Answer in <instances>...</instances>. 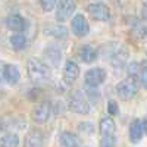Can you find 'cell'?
I'll use <instances>...</instances> for the list:
<instances>
[{"instance_id": "1", "label": "cell", "mask_w": 147, "mask_h": 147, "mask_svg": "<svg viewBox=\"0 0 147 147\" xmlns=\"http://www.w3.org/2000/svg\"><path fill=\"white\" fill-rule=\"evenodd\" d=\"M27 72H28L30 80L32 82H37V84L46 82L52 75L49 66L38 59H30L28 60L27 62Z\"/></svg>"}, {"instance_id": "2", "label": "cell", "mask_w": 147, "mask_h": 147, "mask_svg": "<svg viewBox=\"0 0 147 147\" xmlns=\"http://www.w3.org/2000/svg\"><path fill=\"white\" fill-rule=\"evenodd\" d=\"M68 106L72 110L74 113H81V115H87L90 113V103L85 99L84 93L81 91H74L69 96V100H68Z\"/></svg>"}, {"instance_id": "3", "label": "cell", "mask_w": 147, "mask_h": 147, "mask_svg": "<svg viewBox=\"0 0 147 147\" xmlns=\"http://www.w3.org/2000/svg\"><path fill=\"white\" fill-rule=\"evenodd\" d=\"M138 91V85L136 82V78H125L116 84V93L119 96V99L122 100H129Z\"/></svg>"}, {"instance_id": "4", "label": "cell", "mask_w": 147, "mask_h": 147, "mask_svg": "<svg viewBox=\"0 0 147 147\" xmlns=\"http://www.w3.org/2000/svg\"><path fill=\"white\" fill-rule=\"evenodd\" d=\"M84 81H85V87H99L100 84H103L106 81V71L102 68H93L88 69L84 75Z\"/></svg>"}, {"instance_id": "5", "label": "cell", "mask_w": 147, "mask_h": 147, "mask_svg": "<svg viewBox=\"0 0 147 147\" xmlns=\"http://www.w3.org/2000/svg\"><path fill=\"white\" fill-rule=\"evenodd\" d=\"M74 12H75V0H59L56 7V19L62 22L68 21Z\"/></svg>"}, {"instance_id": "6", "label": "cell", "mask_w": 147, "mask_h": 147, "mask_svg": "<svg viewBox=\"0 0 147 147\" xmlns=\"http://www.w3.org/2000/svg\"><path fill=\"white\" fill-rule=\"evenodd\" d=\"M71 30L77 37H80V38L81 37L88 35V32H90L88 21L85 19V16H82V15H75L72 18V21H71Z\"/></svg>"}, {"instance_id": "7", "label": "cell", "mask_w": 147, "mask_h": 147, "mask_svg": "<svg viewBox=\"0 0 147 147\" xmlns=\"http://www.w3.org/2000/svg\"><path fill=\"white\" fill-rule=\"evenodd\" d=\"M88 13L97 21H109V18H110L109 7L105 3H100V2L90 3L88 5Z\"/></svg>"}, {"instance_id": "8", "label": "cell", "mask_w": 147, "mask_h": 147, "mask_svg": "<svg viewBox=\"0 0 147 147\" xmlns=\"http://www.w3.org/2000/svg\"><path fill=\"white\" fill-rule=\"evenodd\" d=\"M44 59L49 65L52 66H57L62 60V50L60 47H57L56 44H49L44 49Z\"/></svg>"}, {"instance_id": "9", "label": "cell", "mask_w": 147, "mask_h": 147, "mask_svg": "<svg viewBox=\"0 0 147 147\" xmlns=\"http://www.w3.org/2000/svg\"><path fill=\"white\" fill-rule=\"evenodd\" d=\"M50 116V103L43 102L40 105H37L32 110V119L37 124H44Z\"/></svg>"}, {"instance_id": "10", "label": "cell", "mask_w": 147, "mask_h": 147, "mask_svg": "<svg viewBox=\"0 0 147 147\" xmlns=\"http://www.w3.org/2000/svg\"><path fill=\"white\" fill-rule=\"evenodd\" d=\"M80 77V68L75 62L72 60H66V63L63 66V80L66 84H74Z\"/></svg>"}, {"instance_id": "11", "label": "cell", "mask_w": 147, "mask_h": 147, "mask_svg": "<svg viewBox=\"0 0 147 147\" xmlns=\"http://www.w3.org/2000/svg\"><path fill=\"white\" fill-rule=\"evenodd\" d=\"M146 132V128H144V121H140V119H134L129 125V140L132 143H140L143 136Z\"/></svg>"}, {"instance_id": "12", "label": "cell", "mask_w": 147, "mask_h": 147, "mask_svg": "<svg viewBox=\"0 0 147 147\" xmlns=\"http://www.w3.org/2000/svg\"><path fill=\"white\" fill-rule=\"evenodd\" d=\"M44 34L49 37H53L56 40H63L68 35V30L63 25H59V24H47L44 27Z\"/></svg>"}, {"instance_id": "13", "label": "cell", "mask_w": 147, "mask_h": 147, "mask_svg": "<svg viewBox=\"0 0 147 147\" xmlns=\"http://www.w3.org/2000/svg\"><path fill=\"white\" fill-rule=\"evenodd\" d=\"M128 56H129V52L127 50V49L124 46H121L118 50L115 52V55L112 56V59H110V62H112V66L113 68H124L127 65V60H128Z\"/></svg>"}, {"instance_id": "14", "label": "cell", "mask_w": 147, "mask_h": 147, "mask_svg": "<svg viewBox=\"0 0 147 147\" xmlns=\"http://www.w3.org/2000/svg\"><path fill=\"white\" fill-rule=\"evenodd\" d=\"M19 77H21L19 69H18L15 65L7 63V65L3 66V78H5V81H6L9 85H15V84L19 81Z\"/></svg>"}, {"instance_id": "15", "label": "cell", "mask_w": 147, "mask_h": 147, "mask_svg": "<svg viewBox=\"0 0 147 147\" xmlns=\"http://www.w3.org/2000/svg\"><path fill=\"white\" fill-rule=\"evenodd\" d=\"M24 147H43V134L38 129H31L24 141Z\"/></svg>"}, {"instance_id": "16", "label": "cell", "mask_w": 147, "mask_h": 147, "mask_svg": "<svg viewBox=\"0 0 147 147\" xmlns=\"http://www.w3.org/2000/svg\"><path fill=\"white\" fill-rule=\"evenodd\" d=\"M115 128L116 127H115V122H113L112 118H102L100 125H99L102 137H113Z\"/></svg>"}, {"instance_id": "17", "label": "cell", "mask_w": 147, "mask_h": 147, "mask_svg": "<svg viewBox=\"0 0 147 147\" xmlns=\"http://www.w3.org/2000/svg\"><path fill=\"white\" fill-rule=\"evenodd\" d=\"M96 56H97V52H96V49L93 46H90V44L81 46V49H80V57H81V60L84 63H91L93 60L96 59Z\"/></svg>"}, {"instance_id": "18", "label": "cell", "mask_w": 147, "mask_h": 147, "mask_svg": "<svg viewBox=\"0 0 147 147\" xmlns=\"http://www.w3.org/2000/svg\"><path fill=\"white\" fill-rule=\"evenodd\" d=\"M6 27L10 31H22L25 27V21H24L19 15H9L6 18Z\"/></svg>"}, {"instance_id": "19", "label": "cell", "mask_w": 147, "mask_h": 147, "mask_svg": "<svg viewBox=\"0 0 147 147\" xmlns=\"http://www.w3.org/2000/svg\"><path fill=\"white\" fill-rule=\"evenodd\" d=\"M9 43L12 46V49L16 52L19 50H24V49L27 47V38L24 37L22 34H15V35H12L10 38H9Z\"/></svg>"}, {"instance_id": "20", "label": "cell", "mask_w": 147, "mask_h": 147, "mask_svg": "<svg viewBox=\"0 0 147 147\" xmlns=\"http://www.w3.org/2000/svg\"><path fill=\"white\" fill-rule=\"evenodd\" d=\"M60 144H62V147H78V140L71 132H62L60 134Z\"/></svg>"}, {"instance_id": "21", "label": "cell", "mask_w": 147, "mask_h": 147, "mask_svg": "<svg viewBox=\"0 0 147 147\" xmlns=\"http://www.w3.org/2000/svg\"><path fill=\"white\" fill-rule=\"evenodd\" d=\"M19 146V137L13 132H9L2 137V147H18Z\"/></svg>"}, {"instance_id": "22", "label": "cell", "mask_w": 147, "mask_h": 147, "mask_svg": "<svg viewBox=\"0 0 147 147\" xmlns=\"http://www.w3.org/2000/svg\"><path fill=\"white\" fill-rule=\"evenodd\" d=\"M56 3H57V0H40L41 9H43L44 12H50V10H53L55 6H56Z\"/></svg>"}, {"instance_id": "23", "label": "cell", "mask_w": 147, "mask_h": 147, "mask_svg": "<svg viewBox=\"0 0 147 147\" xmlns=\"http://www.w3.org/2000/svg\"><path fill=\"white\" fill-rule=\"evenodd\" d=\"M107 112L110 115H118L119 113V106H118V103L115 100H109V103H107Z\"/></svg>"}, {"instance_id": "24", "label": "cell", "mask_w": 147, "mask_h": 147, "mask_svg": "<svg viewBox=\"0 0 147 147\" xmlns=\"http://www.w3.org/2000/svg\"><path fill=\"white\" fill-rule=\"evenodd\" d=\"M100 147H113V137H102Z\"/></svg>"}, {"instance_id": "25", "label": "cell", "mask_w": 147, "mask_h": 147, "mask_svg": "<svg viewBox=\"0 0 147 147\" xmlns=\"http://www.w3.org/2000/svg\"><path fill=\"white\" fill-rule=\"evenodd\" d=\"M140 82H141V85L144 88H147V69L140 75Z\"/></svg>"}, {"instance_id": "26", "label": "cell", "mask_w": 147, "mask_h": 147, "mask_svg": "<svg viewBox=\"0 0 147 147\" xmlns=\"http://www.w3.org/2000/svg\"><path fill=\"white\" fill-rule=\"evenodd\" d=\"M143 16L147 19V5H144V7H143Z\"/></svg>"}, {"instance_id": "27", "label": "cell", "mask_w": 147, "mask_h": 147, "mask_svg": "<svg viewBox=\"0 0 147 147\" xmlns=\"http://www.w3.org/2000/svg\"><path fill=\"white\" fill-rule=\"evenodd\" d=\"M144 128H146V131H147V118L144 119Z\"/></svg>"}]
</instances>
